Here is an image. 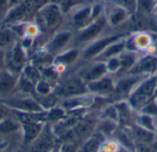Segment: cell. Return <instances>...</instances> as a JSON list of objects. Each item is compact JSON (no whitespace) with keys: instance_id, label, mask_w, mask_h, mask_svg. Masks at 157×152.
<instances>
[{"instance_id":"obj_1","label":"cell","mask_w":157,"mask_h":152,"mask_svg":"<svg viewBox=\"0 0 157 152\" xmlns=\"http://www.w3.org/2000/svg\"><path fill=\"white\" fill-rule=\"evenodd\" d=\"M40 13L43 23L50 29L58 27L63 20V12L60 6L56 3L43 6L40 10Z\"/></svg>"},{"instance_id":"obj_2","label":"cell","mask_w":157,"mask_h":152,"mask_svg":"<svg viewBox=\"0 0 157 152\" xmlns=\"http://www.w3.org/2000/svg\"><path fill=\"white\" fill-rule=\"evenodd\" d=\"M155 85H156L155 80H150L144 83L131 98V104L137 108L144 106L154 94Z\"/></svg>"},{"instance_id":"obj_3","label":"cell","mask_w":157,"mask_h":152,"mask_svg":"<svg viewBox=\"0 0 157 152\" xmlns=\"http://www.w3.org/2000/svg\"><path fill=\"white\" fill-rule=\"evenodd\" d=\"M86 92V87L83 82L77 78H72L66 80L60 87L59 93L63 96H74L79 95Z\"/></svg>"},{"instance_id":"obj_4","label":"cell","mask_w":157,"mask_h":152,"mask_svg":"<svg viewBox=\"0 0 157 152\" xmlns=\"http://www.w3.org/2000/svg\"><path fill=\"white\" fill-rule=\"evenodd\" d=\"M105 24V20L104 18H99L98 19L95 23H93L92 25H90L89 27H87L85 30H83L81 32V34L79 35L78 39L80 41H86L91 39L92 38L96 37L103 28Z\"/></svg>"},{"instance_id":"obj_5","label":"cell","mask_w":157,"mask_h":152,"mask_svg":"<svg viewBox=\"0 0 157 152\" xmlns=\"http://www.w3.org/2000/svg\"><path fill=\"white\" fill-rule=\"evenodd\" d=\"M157 68V59L153 56H147L141 60L136 66L132 70L133 73H143L153 72Z\"/></svg>"},{"instance_id":"obj_6","label":"cell","mask_w":157,"mask_h":152,"mask_svg":"<svg viewBox=\"0 0 157 152\" xmlns=\"http://www.w3.org/2000/svg\"><path fill=\"white\" fill-rule=\"evenodd\" d=\"M118 36H111V37H108L106 39H103L98 42H96L95 44H93L92 46H90L85 52V57L86 58H90L93 57L95 55H97L98 53H99L104 48H106L109 44L112 43L113 41H115L116 39H118Z\"/></svg>"},{"instance_id":"obj_7","label":"cell","mask_w":157,"mask_h":152,"mask_svg":"<svg viewBox=\"0 0 157 152\" xmlns=\"http://www.w3.org/2000/svg\"><path fill=\"white\" fill-rule=\"evenodd\" d=\"M24 61H25L24 53L22 51L21 47L17 44L14 47V49L10 54V57H9L10 66H12L14 70L18 71L24 65Z\"/></svg>"},{"instance_id":"obj_8","label":"cell","mask_w":157,"mask_h":152,"mask_svg":"<svg viewBox=\"0 0 157 152\" xmlns=\"http://www.w3.org/2000/svg\"><path fill=\"white\" fill-rule=\"evenodd\" d=\"M12 8L9 10V12L6 16V22H16L19 19H21L28 9V6L25 3H21L18 5H16L14 6H11Z\"/></svg>"},{"instance_id":"obj_9","label":"cell","mask_w":157,"mask_h":152,"mask_svg":"<svg viewBox=\"0 0 157 152\" xmlns=\"http://www.w3.org/2000/svg\"><path fill=\"white\" fill-rule=\"evenodd\" d=\"M72 34L69 31H63L57 34L51 42V49L52 50H59L63 48L71 39Z\"/></svg>"},{"instance_id":"obj_10","label":"cell","mask_w":157,"mask_h":152,"mask_svg":"<svg viewBox=\"0 0 157 152\" xmlns=\"http://www.w3.org/2000/svg\"><path fill=\"white\" fill-rule=\"evenodd\" d=\"M15 84V78L6 72H2L0 74V93L6 94L12 90Z\"/></svg>"},{"instance_id":"obj_11","label":"cell","mask_w":157,"mask_h":152,"mask_svg":"<svg viewBox=\"0 0 157 152\" xmlns=\"http://www.w3.org/2000/svg\"><path fill=\"white\" fill-rule=\"evenodd\" d=\"M89 88L93 91L102 92V91H109L112 89L111 81L108 78H104L101 80H95L89 83Z\"/></svg>"},{"instance_id":"obj_12","label":"cell","mask_w":157,"mask_h":152,"mask_svg":"<svg viewBox=\"0 0 157 152\" xmlns=\"http://www.w3.org/2000/svg\"><path fill=\"white\" fill-rule=\"evenodd\" d=\"M52 143L50 138L47 136H42L34 143L31 152H47L52 147Z\"/></svg>"},{"instance_id":"obj_13","label":"cell","mask_w":157,"mask_h":152,"mask_svg":"<svg viewBox=\"0 0 157 152\" xmlns=\"http://www.w3.org/2000/svg\"><path fill=\"white\" fill-rule=\"evenodd\" d=\"M12 105L19 109L27 110V111H40V107L33 101L29 99L23 100H15L12 102Z\"/></svg>"},{"instance_id":"obj_14","label":"cell","mask_w":157,"mask_h":152,"mask_svg":"<svg viewBox=\"0 0 157 152\" xmlns=\"http://www.w3.org/2000/svg\"><path fill=\"white\" fill-rule=\"evenodd\" d=\"M41 127L38 124L34 123H28L24 126L25 130V139L26 141H29L37 137V135L40 132Z\"/></svg>"},{"instance_id":"obj_15","label":"cell","mask_w":157,"mask_h":152,"mask_svg":"<svg viewBox=\"0 0 157 152\" xmlns=\"http://www.w3.org/2000/svg\"><path fill=\"white\" fill-rule=\"evenodd\" d=\"M135 137L141 141L142 144H146V143H150L153 140L154 135L152 133V131L147 130L142 127H137L135 128Z\"/></svg>"},{"instance_id":"obj_16","label":"cell","mask_w":157,"mask_h":152,"mask_svg":"<svg viewBox=\"0 0 157 152\" xmlns=\"http://www.w3.org/2000/svg\"><path fill=\"white\" fill-rule=\"evenodd\" d=\"M105 72H106V66L104 64H97L93 68H91L88 72H86V79L91 82L98 80Z\"/></svg>"},{"instance_id":"obj_17","label":"cell","mask_w":157,"mask_h":152,"mask_svg":"<svg viewBox=\"0 0 157 152\" xmlns=\"http://www.w3.org/2000/svg\"><path fill=\"white\" fill-rule=\"evenodd\" d=\"M15 32L11 29H1L0 30V49L12 43L15 39Z\"/></svg>"},{"instance_id":"obj_18","label":"cell","mask_w":157,"mask_h":152,"mask_svg":"<svg viewBox=\"0 0 157 152\" xmlns=\"http://www.w3.org/2000/svg\"><path fill=\"white\" fill-rule=\"evenodd\" d=\"M90 14H91V8L89 6L79 10L74 16V22H75V24L77 25V26L84 25L85 22L89 18Z\"/></svg>"},{"instance_id":"obj_19","label":"cell","mask_w":157,"mask_h":152,"mask_svg":"<svg viewBox=\"0 0 157 152\" xmlns=\"http://www.w3.org/2000/svg\"><path fill=\"white\" fill-rule=\"evenodd\" d=\"M135 26L138 28L144 29V30H148V29L157 30V28L155 25V23L145 17H140V16L137 17L135 18Z\"/></svg>"},{"instance_id":"obj_20","label":"cell","mask_w":157,"mask_h":152,"mask_svg":"<svg viewBox=\"0 0 157 152\" xmlns=\"http://www.w3.org/2000/svg\"><path fill=\"white\" fill-rule=\"evenodd\" d=\"M102 142V137L100 135L94 136L85 146V152H97Z\"/></svg>"},{"instance_id":"obj_21","label":"cell","mask_w":157,"mask_h":152,"mask_svg":"<svg viewBox=\"0 0 157 152\" xmlns=\"http://www.w3.org/2000/svg\"><path fill=\"white\" fill-rule=\"evenodd\" d=\"M76 57H77V50H70V51L59 56L58 61L63 63H71L76 59Z\"/></svg>"},{"instance_id":"obj_22","label":"cell","mask_w":157,"mask_h":152,"mask_svg":"<svg viewBox=\"0 0 157 152\" xmlns=\"http://www.w3.org/2000/svg\"><path fill=\"white\" fill-rule=\"evenodd\" d=\"M17 128V126L16 123H14L10 120H6L0 124V132H3V133L11 132V131L16 130Z\"/></svg>"},{"instance_id":"obj_23","label":"cell","mask_w":157,"mask_h":152,"mask_svg":"<svg viewBox=\"0 0 157 152\" xmlns=\"http://www.w3.org/2000/svg\"><path fill=\"white\" fill-rule=\"evenodd\" d=\"M141 127L147 129V130H150L152 132L155 130L153 120L149 116H144V117H141Z\"/></svg>"},{"instance_id":"obj_24","label":"cell","mask_w":157,"mask_h":152,"mask_svg":"<svg viewBox=\"0 0 157 152\" xmlns=\"http://www.w3.org/2000/svg\"><path fill=\"white\" fill-rule=\"evenodd\" d=\"M119 5L122 6L127 10L133 12L136 8V0H116Z\"/></svg>"},{"instance_id":"obj_25","label":"cell","mask_w":157,"mask_h":152,"mask_svg":"<svg viewBox=\"0 0 157 152\" xmlns=\"http://www.w3.org/2000/svg\"><path fill=\"white\" fill-rule=\"evenodd\" d=\"M26 75H27L28 80H29V81H37L40 77L37 70H35L32 67H29L26 69Z\"/></svg>"},{"instance_id":"obj_26","label":"cell","mask_w":157,"mask_h":152,"mask_svg":"<svg viewBox=\"0 0 157 152\" xmlns=\"http://www.w3.org/2000/svg\"><path fill=\"white\" fill-rule=\"evenodd\" d=\"M134 80H123L118 84V90L121 92H126L128 91L133 84Z\"/></svg>"},{"instance_id":"obj_27","label":"cell","mask_w":157,"mask_h":152,"mask_svg":"<svg viewBox=\"0 0 157 152\" xmlns=\"http://www.w3.org/2000/svg\"><path fill=\"white\" fill-rule=\"evenodd\" d=\"M134 61V57L131 54L129 55H124L121 57V60L120 61V65H121L122 67H130Z\"/></svg>"},{"instance_id":"obj_28","label":"cell","mask_w":157,"mask_h":152,"mask_svg":"<svg viewBox=\"0 0 157 152\" xmlns=\"http://www.w3.org/2000/svg\"><path fill=\"white\" fill-rule=\"evenodd\" d=\"M124 44H116L114 46H112L107 52H106V56H112L120 51H121V50L123 49Z\"/></svg>"},{"instance_id":"obj_29","label":"cell","mask_w":157,"mask_h":152,"mask_svg":"<svg viewBox=\"0 0 157 152\" xmlns=\"http://www.w3.org/2000/svg\"><path fill=\"white\" fill-rule=\"evenodd\" d=\"M37 90L41 95H47L49 93V86L44 82H39L37 85Z\"/></svg>"},{"instance_id":"obj_30","label":"cell","mask_w":157,"mask_h":152,"mask_svg":"<svg viewBox=\"0 0 157 152\" xmlns=\"http://www.w3.org/2000/svg\"><path fill=\"white\" fill-rule=\"evenodd\" d=\"M123 17H124L123 11L119 10V11H117V12H115V13L113 14V16H112V17H111V21H112V23L117 24V23H119V22L123 18Z\"/></svg>"},{"instance_id":"obj_31","label":"cell","mask_w":157,"mask_h":152,"mask_svg":"<svg viewBox=\"0 0 157 152\" xmlns=\"http://www.w3.org/2000/svg\"><path fill=\"white\" fill-rule=\"evenodd\" d=\"M21 89L25 92H31L33 90V86L31 84V83L29 82V80H23L21 82Z\"/></svg>"},{"instance_id":"obj_32","label":"cell","mask_w":157,"mask_h":152,"mask_svg":"<svg viewBox=\"0 0 157 152\" xmlns=\"http://www.w3.org/2000/svg\"><path fill=\"white\" fill-rule=\"evenodd\" d=\"M120 66V61L117 60V59H112L109 62V69L111 70V71H115L118 67Z\"/></svg>"},{"instance_id":"obj_33","label":"cell","mask_w":157,"mask_h":152,"mask_svg":"<svg viewBox=\"0 0 157 152\" xmlns=\"http://www.w3.org/2000/svg\"><path fill=\"white\" fill-rule=\"evenodd\" d=\"M63 115V113L61 109H54L51 112L50 117H51V118H59V117H62Z\"/></svg>"},{"instance_id":"obj_34","label":"cell","mask_w":157,"mask_h":152,"mask_svg":"<svg viewBox=\"0 0 157 152\" xmlns=\"http://www.w3.org/2000/svg\"><path fill=\"white\" fill-rule=\"evenodd\" d=\"M4 62H5V53H4V51L0 49V70H1V68L4 66Z\"/></svg>"},{"instance_id":"obj_35","label":"cell","mask_w":157,"mask_h":152,"mask_svg":"<svg viewBox=\"0 0 157 152\" xmlns=\"http://www.w3.org/2000/svg\"><path fill=\"white\" fill-rule=\"evenodd\" d=\"M21 3H23V0H9V6H14L21 4Z\"/></svg>"},{"instance_id":"obj_36","label":"cell","mask_w":157,"mask_h":152,"mask_svg":"<svg viewBox=\"0 0 157 152\" xmlns=\"http://www.w3.org/2000/svg\"><path fill=\"white\" fill-rule=\"evenodd\" d=\"M5 114H6L5 109H4V108H2V107L0 106V118H2V117L5 116Z\"/></svg>"},{"instance_id":"obj_37","label":"cell","mask_w":157,"mask_h":152,"mask_svg":"<svg viewBox=\"0 0 157 152\" xmlns=\"http://www.w3.org/2000/svg\"><path fill=\"white\" fill-rule=\"evenodd\" d=\"M58 1H59V0H58Z\"/></svg>"}]
</instances>
